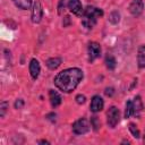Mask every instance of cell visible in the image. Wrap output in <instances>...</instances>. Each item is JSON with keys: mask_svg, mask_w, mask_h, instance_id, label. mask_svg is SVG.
Wrapping results in <instances>:
<instances>
[{"mask_svg": "<svg viewBox=\"0 0 145 145\" xmlns=\"http://www.w3.org/2000/svg\"><path fill=\"white\" fill-rule=\"evenodd\" d=\"M62 63V59L60 57H52V58H49L46 61H45V65L49 69L51 70H54L57 69L60 65Z\"/></svg>", "mask_w": 145, "mask_h": 145, "instance_id": "14", "label": "cell"}, {"mask_svg": "<svg viewBox=\"0 0 145 145\" xmlns=\"http://www.w3.org/2000/svg\"><path fill=\"white\" fill-rule=\"evenodd\" d=\"M28 69H29V75H31V77H32L34 80H36V79L39 78V76H40V72H41V66H40L39 60L35 59V58L31 59L29 65H28Z\"/></svg>", "mask_w": 145, "mask_h": 145, "instance_id": "11", "label": "cell"}, {"mask_svg": "<svg viewBox=\"0 0 145 145\" xmlns=\"http://www.w3.org/2000/svg\"><path fill=\"white\" fill-rule=\"evenodd\" d=\"M37 143H39V144H50V142H49V140H45V139H42V140H39Z\"/></svg>", "mask_w": 145, "mask_h": 145, "instance_id": "27", "label": "cell"}, {"mask_svg": "<svg viewBox=\"0 0 145 145\" xmlns=\"http://www.w3.org/2000/svg\"><path fill=\"white\" fill-rule=\"evenodd\" d=\"M104 106V101L100 95H94L91 100V104H89V110L93 113H97L100 111H102Z\"/></svg>", "mask_w": 145, "mask_h": 145, "instance_id": "10", "label": "cell"}, {"mask_svg": "<svg viewBox=\"0 0 145 145\" xmlns=\"http://www.w3.org/2000/svg\"><path fill=\"white\" fill-rule=\"evenodd\" d=\"M8 108H9V103L7 101H1V103H0V117L1 118L5 117Z\"/></svg>", "mask_w": 145, "mask_h": 145, "instance_id": "20", "label": "cell"}, {"mask_svg": "<svg viewBox=\"0 0 145 145\" xmlns=\"http://www.w3.org/2000/svg\"><path fill=\"white\" fill-rule=\"evenodd\" d=\"M126 143H127V144H129V143H130V142H129V140H126V139H125V140H122V142H121V144H126Z\"/></svg>", "mask_w": 145, "mask_h": 145, "instance_id": "28", "label": "cell"}, {"mask_svg": "<svg viewBox=\"0 0 145 145\" xmlns=\"http://www.w3.org/2000/svg\"><path fill=\"white\" fill-rule=\"evenodd\" d=\"M143 143L145 144V131H144V136H143Z\"/></svg>", "mask_w": 145, "mask_h": 145, "instance_id": "29", "label": "cell"}, {"mask_svg": "<svg viewBox=\"0 0 145 145\" xmlns=\"http://www.w3.org/2000/svg\"><path fill=\"white\" fill-rule=\"evenodd\" d=\"M109 22L113 25L118 24L120 22V12L118 10H112L109 15Z\"/></svg>", "mask_w": 145, "mask_h": 145, "instance_id": "17", "label": "cell"}, {"mask_svg": "<svg viewBox=\"0 0 145 145\" xmlns=\"http://www.w3.org/2000/svg\"><path fill=\"white\" fill-rule=\"evenodd\" d=\"M24 104H25V102H24V100L23 99H17L16 101H15V109H22L23 106H24Z\"/></svg>", "mask_w": 145, "mask_h": 145, "instance_id": "24", "label": "cell"}, {"mask_svg": "<svg viewBox=\"0 0 145 145\" xmlns=\"http://www.w3.org/2000/svg\"><path fill=\"white\" fill-rule=\"evenodd\" d=\"M137 66L138 68L143 69L145 68V45H139L137 50Z\"/></svg>", "mask_w": 145, "mask_h": 145, "instance_id": "13", "label": "cell"}, {"mask_svg": "<svg viewBox=\"0 0 145 145\" xmlns=\"http://www.w3.org/2000/svg\"><path fill=\"white\" fill-rule=\"evenodd\" d=\"M56 117H57V114H56L54 112H51V113L46 114V117H45V118H46L48 120H51L52 122H54V121H56Z\"/></svg>", "mask_w": 145, "mask_h": 145, "instance_id": "26", "label": "cell"}, {"mask_svg": "<svg viewBox=\"0 0 145 145\" xmlns=\"http://www.w3.org/2000/svg\"><path fill=\"white\" fill-rule=\"evenodd\" d=\"M104 63H105V67L109 70H113L117 66V60L112 54H106L105 59H104Z\"/></svg>", "mask_w": 145, "mask_h": 145, "instance_id": "16", "label": "cell"}, {"mask_svg": "<svg viewBox=\"0 0 145 145\" xmlns=\"http://www.w3.org/2000/svg\"><path fill=\"white\" fill-rule=\"evenodd\" d=\"M32 22L34 24H39L41 23L42 18H43V7L41 5L40 1H35L33 3V8H32Z\"/></svg>", "mask_w": 145, "mask_h": 145, "instance_id": "6", "label": "cell"}, {"mask_svg": "<svg viewBox=\"0 0 145 145\" xmlns=\"http://www.w3.org/2000/svg\"><path fill=\"white\" fill-rule=\"evenodd\" d=\"M131 102H133V117L140 118V116L143 113V110H144L142 97L139 95H136Z\"/></svg>", "mask_w": 145, "mask_h": 145, "instance_id": "8", "label": "cell"}, {"mask_svg": "<svg viewBox=\"0 0 145 145\" xmlns=\"http://www.w3.org/2000/svg\"><path fill=\"white\" fill-rule=\"evenodd\" d=\"M89 121L85 118L82 117L79 119H77L72 125H71V130L75 135H84L86 133L89 131Z\"/></svg>", "mask_w": 145, "mask_h": 145, "instance_id": "3", "label": "cell"}, {"mask_svg": "<svg viewBox=\"0 0 145 145\" xmlns=\"http://www.w3.org/2000/svg\"><path fill=\"white\" fill-rule=\"evenodd\" d=\"M133 116V102L129 100L126 102V106H125V118L128 119Z\"/></svg>", "mask_w": 145, "mask_h": 145, "instance_id": "19", "label": "cell"}, {"mask_svg": "<svg viewBox=\"0 0 145 145\" xmlns=\"http://www.w3.org/2000/svg\"><path fill=\"white\" fill-rule=\"evenodd\" d=\"M128 129H129V131L131 133V135H133V137L134 138H139L140 137V131H139V129H138V127L134 123V122H130L129 125H128Z\"/></svg>", "mask_w": 145, "mask_h": 145, "instance_id": "18", "label": "cell"}, {"mask_svg": "<svg viewBox=\"0 0 145 145\" xmlns=\"http://www.w3.org/2000/svg\"><path fill=\"white\" fill-rule=\"evenodd\" d=\"M120 121V111L117 106L112 105L106 112V123L110 128H114Z\"/></svg>", "mask_w": 145, "mask_h": 145, "instance_id": "4", "label": "cell"}, {"mask_svg": "<svg viewBox=\"0 0 145 145\" xmlns=\"http://www.w3.org/2000/svg\"><path fill=\"white\" fill-rule=\"evenodd\" d=\"M103 14L104 12L101 8L93 7V6H87L84 9V12L82 15V25L87 29H92L96 25L97 19L100 17H102Z\"/></svg>", "mask_w": 145, "mask_h": 145, "instance_id": "2", "label": "cell"}, {"mask_svg": "<svg viewBox=\"0 0 145 145\" xmlns=\"http://www.w3.org/2000/svg\"><path fill=\"white\" fill-rule=\"evenodd\" d=\"M91 126L93 127V129L95 130V131H97L99 130V128L101 127V122H100V120H99V118L97 117H92L91 118Z\"/></svg>", "mask_w": 145, "mask_h": 145, "instance_id": "21", "label": "cell"}, {"mask_svg": "<svg viewBox=\"0 0 145 145\" xmlns=\"http://www.w3.org/2000/svg\"><path fill=\"white\" fill-rule=\"evenodd\" d=\"M104 94H105L106 96H109V97L113 96V94H114V88H113V87H106V88L104 89Z\"/></svg>", "mask_w": 145, "mask_h": 145, "instance_id": "25", "label": "cell"}, {"mask_svg": "<svg viewBox=\"0 0 145 145\" xmlns=\"http://www.w3.org/2000/svg\"><path fill=\"white\" fill-rule=\"evenodd\" d=\"M67 7L70 10V12H72L76 16H82L84 12V8L80 0H68Z\"/></svg>", "mask_w": 145, "mask_h": 145, "instance_id": "9", "label": "cell"}, {"mask_svg": "<svg viewBox=\"0 0 145 145\" xmlns=\"http://www.w3.org/2000/svg\"><path fill=\"white\" fill-rule=\"evenodd\" d=\"M75 100H76L77 104H84L86 102V96L84 94H78V95H76Z\"/></svg>", "mask_w": 145, "mask_h": 145, "instance_id": "22", "label": "cell"}, {"mask_svg": "<svg viewBox=\"0 0 145 145\" xmlns=\"http://www.w3.org/2000/svg\"><path fill=\"white\" fill-rule=\"evenodd\" d=\"M15 6L22 10H27L32 7V0H12Z\"/></svg>", "mask_w": 145, "mask_h": 145, "instance_id": "15", "label": "cell"}, {"mask_svg": "<svg viewBox=\"0 0 145 145\" xmlns=\"http://www.w3.org/2000/svg\"><path fill=\"white\" fill-rule=\"evenodd\" d=\"M65 7H66V0H59V3H58V14L59 15H62Z\"/></svg>", "mask_w": 145, "mask_h": 145, "instance_id": "23", "label": "cell"}, {"mask_svg": "<svg viewBox=\"0 0 145 145\" xmlns=\"http://www.w3.org/2000/svg\"><path fill=\"white\" fill-rule=\"evenodd\" d=\"M83 77H84L83 70L77 67H72V68H67L60 71L54 77L53 83L61 92L71 93L79 85Z\"/></svg>", "mask_w": 145, "mask_h": 145, "instance_id": "1", "label": "cell"}, {"mask_svg": "<svg viewBox=\"0 0 145 145\" xmlns=\"http://www.w3.org/2000/svg\"><path fill=\"white\" fill-rule=\"evenodd\" d=\"M87 53H88V61L93 62L101 56V45L97 42H89L87 46Z\"/></svg>", "mask_w": 145, "mask_h": 145, "instance_id": "5", "label": "cell"}, {"mask_svg": "<svg viewBox=\"0 0 145 145\" xmlns=\"http://www.w3.org/2000/svg\"><path fill=\"white\" fill-rule=\"evenodd\" d=\"M129 11L134 17H139L144 11V1L143 0H131L129 5Z\"/></svg>", "mask_w": 145, "mask_h": 145, "instance_id": "7", "label": "cell"}, {"mask_svg": "<svg viewBox=\"0 0 145 145\" xmlns=\"http://www.w3.org/2000/svg\"><path fill=\"white\" fill-rule=\"evenodd\" d=\"M49 100H50L51 106H52L53 109L58 108V106L61 104V102H62L61 95H60L57 91H54V89H49Z\"/></svg>", "mask_w": 145, "mask_h": 145, "instance_id": "12", "label": "cell"}]
</instances>
